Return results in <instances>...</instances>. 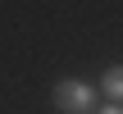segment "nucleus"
Returning a JSON list of instances; mask_svg holds the SVG:
<instances>
[{
	"instance_id": "obj_1",
	"label": "nucleus",
	"mask_w": 123,
	"mask_h": 114,
	"mask_svg": "<svg viewBox=\"0 0 123 114\" xmlns=\"http://www.w3.org/2000/svg\"><path fill=\"white\" fill-rule=\"evenodd\" d=\"M50 101H55V110H64V114H87V110H96V91L87 87V82H55V91H50Z\"/></svg>"
},
{
	"instance_id": "obj_2",
	"label": "nucleus",
	"mask_w": 123,
	"mask_h": 114,
	"mask_svg": "<svg viewBox=\"0 0 123 114\" xmlns=\"http://www.w3.org/2000/svg\"><path fill=\"white\" fill-rule=\"evenodd\" d=\"M105 96L114 101V105H123V64H114V69H105Z\"/></svg>"
},
{
	"instance_id": "obj_3",
	"label": "nucleus",
	"mask_w": 123,
	"mask_h": 114,
	"mask_svg": "<svg viewBox=\"0 0 123 114\" xmlns=\"http://www.w3.org/2000/svg\"><path fill=\"white\" fill-rule=\"evenodd\" d=\"M96 114H123V105H114V101H110L105 110H96Z\"/></svg>"
}]
</instances>
